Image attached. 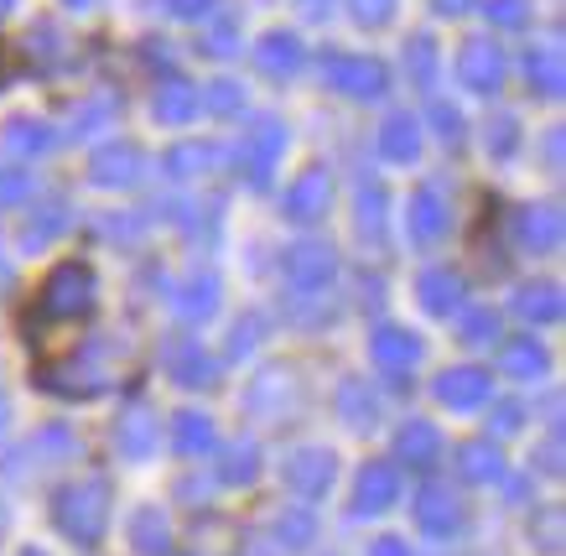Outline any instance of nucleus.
Masks as SVG:
<instances>
[{"label": "nucleus", "mask_w": 566, "mask_h": 556, "mask_svg": "<svg viewBox=\"0 0 566 556\" xmlns=\"http://www.w3.org/2000/svg\"><path fill=\"white\" fill-rule=\"evenodd\" d=\"M94 307H99V281H94V271H88L84 261H63L42 281V292H36V307H32V317H27V338L42 344L57 323H84V317H94Z\"/></svg>", "instance_id": "obj_1"}, {"label": "nucleus", "mask_w": 566, "mask_h": 556, "mask_svg": "<svg viewBox=\"0 0 566 556\" xmlns=\"http://www.w3.org/2000/svg\"><path fill=\"white\" fill-rule=\"evenodd\" d=\"M120 365H125L120 338H94V344L69 354V359L42 365L36 380H42V390H52V396H99V390H109V385L120 380Z\"/></svg>", "instance_id": "obj_2"}, {"label": "nucleus", "mask_w": 566, "mask_h": 556, "mask_svg": "<svg viewBox=\"0 0 566 556\" xmlns=\"http://www.w3.org/2000/svg\"><path fill=\"white\" fill-rule=\"evenodd\" d=\"M52 521L69 541L78 546H99L104 536V521H109V479H78V484L57 489V500H52Z\"/></svg>", "instance_id": "obj_3"}, {"label": "nucleus", "mask_w": 566, "mask_h": 556, "mask_svg": "<svg viewBox=\"0 0 566 556\" xmlns=\"http://www.w3.org/2000/svg\"><path fill=\"white\" fill-rule=\"evenodd\" d=\"M281 151H286V125L275 120V115H260L255 125H244L240 172L250 177V188H265V182H271V167L281 161Z\"/></svg>", "instance_id": "obj_4"}, {"label": "nucleus", "mask_w": 566, "mask_h": 556, "mask_svg": "<svg viewBox=\"0 0 566 556\" xmlns=\"http://www.w3.org/2000/svg\"><path fill=\"white\" fill-rule=\"evenodd\" d=\"M323 78L348 99H379L390 88V73L379 57H354V53H327L323 57Z\"/></svg>", "instance_id": "obj_5"}, {"label": "nucleus", "mask_w": 566, "mask_h": 556, "mask_svg": "<svg viewBox=\"0 0 566 556\" xmlns=\"http://www.w3.org/2000/svg\"><path fill=\"white\" fill-rule=\"evenodd\" d=\"M140 172H146V157H140L136 140H109L88 161V182L94 188H136Z\"/></svg>", "instance_id": "obj_6"}, {"label": "nucleus", "mask_w": 566, "mask_h": 556, "mask_svg": "<svg viewBox=\"0 0 566 556\" xmlns=\"http://www.w3.org/2000/svg\"><path fill=\"white\" fill-rule=\"evenodd\" d=\"M296 400H302V390H296L292 369H265V375H255V385L244 390V406H250V417H260V421H281Z\"/></svg>", "instance_id": "obj_7"}, {"label": "nucleus", "mask_w": 566, "mask_h": 556, "mask_svg": "<svg viewBox=\"0 0 566 556\" xmlns=\"http://www.w3.org/2000/svg\"><path fill=\"white\" fill-rule=\"evenodd\" d=\"M458 78H463L473 94H494L504 84V48H499L494 36H473L458 57Z\"/></svg>", "instance_id": "obj_8"}, {"label": "nucleus", "mask_w": 566, "mask_h": 556, "mask_svg": "<svg viewBox=\"0 0 566 556\" xmlns=\"http://www.w3.org/2000/svg\"><path fill=\"white\" fill-rule=\"evenodd\" d=\"M327 203H333V177H327V167H307V172L292 182V192H286V219L317 224L327 213Z\"/></svg>", "instance_id": "obj_9"}, {"label": "nucleus", "mask_w": 566, "mask_h": 556, "mask_svg": "<svg viewBox=\"0 0 566 556\" xmlns=\"http://www.w3.org/2000/svg\"><path fill=\"white\" fill-rule=\"evenodd\" d=\"M515 240H520V250H531V255H556V250H562V213L551 209V203L520 209L515 213Z\"/></svg>", "instance_id": "obj_10"}, {"label": "nucleus", "mask_w": 566, "mask_h": 556, "mask_svg": "<svg viewBox=\"0 0 566 556\" xmlns=\"http://www.w3.org/2000/svg\"><path fill=\"white\" fill-rule=\"evenodd\" d=\"M333 271H338V261H333L327 244L307 240V244H292V250H286V281H292L296 292H317V286H327Z\"/></svg>", "instance_id": "obj_11"}, {"label": "nucleus", "mask_w": 566, "mask_h": 556, "mask_svg": "<svg viewBox=\"0 0 566 556\" xmlns=\"http://www.w3.org/2000/svg\"><path fill=\"white\" fill-rule=\"evenodd\" d=\"M400 500V473L395 463H364L359 484H354V515H379Z\"/></svg>", "instance_id": "obj_12"}, {"label": "nucleus", "mask_w": 566, "mask_h": 556, "mask_svg": "<svg viewBox=\"0 0 566 556\" xmlns=\"http://www.w3.org/2000/svg\"><path fill=\"white\" fill-rule=\"evenodd\" d=\"M333 484V452L323 448H302L286 458V489H296L302 500H317Z\"/></svg>", "instance_id": "obj_13"}, {"label": "nucleus", "mask_w": 566, "mask_h": 556, "mask_svg": "<svg viewBox=\"0 0 566 556\" xmlns=\"http://www.w3.org/2000/svg\"><path fill=\"white\" fill-rule=\"evenodd\" d=\"M447 229V203L442 192L431 188H416L411 192V209H406V234H411V244H437Z\"/></svg>", "instance_id": "obj_14"}, {"label": "nucleus", "mask_w": 566, "mask_h": 556, "mask_svg": "<svg viewBox=\"0 0 566 556\" xmlns=\"http://www.w3.org/2000/svg\"><path fill=\"white\" fill-rule=\"evenodd\" d=\"M416 525L427 531V536H452L458 525H463V504L452 489H421L416 494Z\"/></svg>", "instance_id": "obj_15"}, {"label": "nucleus", "mask_w": 566, "mask_h": 556, "mask_svg": "<svg viewBox=\"0 0 566 556\" xmlns=\"http://www.w3.org/2000/svg\"><path fill=\"white\" fill-rule=\"evenodd\" d=\"M437 400L442 406H452V411H473V406H483L489 400V375L473 365L463 369H447V375H437Z\"/></svg>", "instance_id": "obj_16"}, {"label": "nucleus", "mask_w": 566, "mask_h": 556, "mask_svg": "<svg viewBox=\"0 0 566 556\" xmlns=\"http://www.w3.org/2000/svg\"><path fill=\"white\" fill-rule=\"evenodd\" d=\"M255 69L271 73V78H292L302 69V42L292 32H265L255 42Z\"/></svg>", "instance_id": "obj_17"}, {"label": "nucleus", "mask_w": 566, "mask_h": 556, "mask_svg": "<svg viewBox=\"0 0 566 556\" xmlns=\"http://www.w3.org/2000/svg\"><path fill=\"white\" fill-rule=\"evenodd\" d=\"M395 458L400 463H411V469H431L437 458H442V437L431 421H406L400 437H395Z\"/></svg>", "instance_id": "obj_18"}, {"label": "nucleus", "mask_w": 566, "mask_h": 556, "mask_svg": "<svg viewBox=\"0 0 566 556\" xmlns=\"http://www.w3.org/2000/svg\"><path fill=\"white\" fill-rule=\"evenodd\" d=\"M416 292H421V307H427L431 317H447L452 307H463V276H452V271H442V265L421 271Z\"/></svg>", "instance_id": "obj_19"}, {"label": "nucleus", "mask_w": 566, "mask_h": 556, "mask_svg": "<svg viewBox=\"0 0 566 556\" xmlns=\"http://www.w3.org/2000/svg\"><path fill=\"white\" fill-rule=\"evenodd\" d=\"M130 546H136L140 556L172 552V525H167V515H161L156 504H140L136 515H130Z\"/></svg>", "instance_id": "obj_20"}, {"label": "nucleus", "mask_w": 566, "mask_h": 556, "mask_svg": "<svg viewBox=\"0 0 566 556\" xmlns=\"http://www.w3.org/2000/svg\"><path fill=\"white\" fill-rule=\"evenodd\" d=\"M515 313L525 317V323H535V328L562 323V313H566L562 286H551V281H541V286H520V292H515Z\"/></svg>", "instance_id": "obj_21"}, {"label": "nucleus", "mask_w": 566, "mask_h": 556, "mask_svg": "<svg viewBox=\"0 0 566 556\" xmlns=\"http://www.w3.org/2000/svg\"><path fill=\"white\" fill-rule=\"evenodd\" d=\"M115 442H120V452L125 458H151V448H156V417L146 411V406H130L120 421H115Z\"/></svg>", "instance_id": "obj_22"}, {"label": "nucleus", "mask_w": 566, "mask_h": 556, "mask_svg": "<svg viewBox=\"0 0 566 556\" xmlns=\"http://www.w3.org/2000/svg\"><path fill=\"white\" fill-rule=\"evenodd\" d=\"M369 354H375V365H385V369H411L416 359H421V338L406 328H379Z\"/></svg>", "instance_id": "obj_23"}, {"label": "nucleus", "mask_w": 566, "mask_h": 556, "mask_svg": "<svg viewBox=\"0 0 566 556\" xmlns=\"http://www.w3.org/2000/svg\"><path fill=\"white\" fill-rule=\"evenodd\" d=\"M172 307L182 323H203V317H213V307H219V281L213 276H188L182 281V292H172Z\"/></svg>", "instance_id": "obj_24"}, {"label": "nucleus", "mask_w": 566, "mask_h": 556, "mask_svg": "<svg viewBox=\"0 0 566 556\" xmlns=\"http://www.w3.org/2000/svg\"><path fill=\"white\" fill-rule=\"evenodd\" d=\"M156 120L161 125H188L198 115V88L188 78H167V84L156 88Z\"/></svg>", "instance_id": "obj_25"}, {"label": "nucleus", "mask_w": 566, "mask_h": 556, "mask_svg": "<svg viewBox=\"0 0 566 556\" xmlns=\"http://www.w3.org/2000/svg\"><path fill=\"white\" fill-rule=\"evenodd\" d=\"M379 151L390 161H416V151H421V125H416L411 115H390V120L379 125Z\"/></svg>", "instance_id": "obj_26"}, {"label": "nucleus", "mask_w": 566, "mask_h": 556, "mask_svg": "<svg viewBox=\"0 0 566 556\" xmlns=\"http://www.w3.org/2000/svg\"><path fill=\"white\" fill-rule=\"evenodd\" d=\"M458 469H463V479H473V484H494V479H504V452H499L494 442H463V448H458Z\"/></svg>", "instance_id": "obj_27"}, {"label": "nucleus", "mask_w": 566, "mask_h": 556, "mask_svg": "<svg viewBox=\"0 0 566 556\" xmlns=\"http://www.w3.org/2000/svg\"><path fill=\"white\" fill-rule=\"evenodd\" d=\"M504 375H515V380H541L546 375V348L535 344V333H520L504 344Z\"/></svg>", "instance_id": "obj_28"}, {"label": "nucleus", "mask_w": 566, "mask_h": 556, "mask_svg": "<svg viewBox=\"0 0 566 556\" xmlns=\"http://www.w3.org/2000/svg\"><path fill=\"white\" fill-rule=\"evenodd\" d=\"M172 375L177 385H188V390H198V385H213L219 380V365L203 354V344H177L172 348Z\"/></svg>", "instance_id": "obj_29"}, {"label": "nucleus", "mask_w": 566, "mask_h": 556, "mask_svg": "<svg viewBox=\"0 0 566 556\" xmlns=\"http://www.w3.org/2000/svg\"><path fill=\"white\" fill-rule=\"evenodd\" d=\"M338 411H344V421L354 427V432H369V427L379 421V406H375V396H369V385L364 380L338 385Z\"/></svg>", "instance_id": "obj_30"}, {"label": "nucleus", "mask_w": 566, "mask_h": 556, "mask_svg": "<svg viewBox=\"0 0 566 556\" xmlns=\"http://www.w3.org/2000/svg\"><path fill=\"white\" fill-rule=\"evenodd\" d=\"M525 73H531V88L541 94V99H556L562 84H566L562 57L551 53V48H531V53H525Z\"/></svg>", "instance_id": "obj_31"}, {"label": "nucleus", "mask_w": 566, "mask_h": 556, "mask_svg": "<svg viewBox=\"0 0 566 556\" xmlns=\"http://www.w3.org/2000/svg\"><path fill=\"white\" fill-rule=\"evenodd\" d=\"M213 161H219L213 146H203V140H182V146H172V151L161 157V167H167V177H198V172H208Z\"/></svg>", "instance_id": "obj_32"}, {"label": "nucleus", "mask_w": 566, "mask_h": 556, "mask_svg": "<svg viewBox=\"0 0 566 556\" xmlns=\"http://www.w3.org/2000/svg\"><path fill=\"white\" fill-rule=\"evenodd\" d=\"M177 452H182V458H203L208 448H213V421L203 417V411H182V417H177Z\"/></svg>", "instance_id": "obj_33"}, {"label": "nucleus", "mask_w": 566, "mask_h": 556, "mask_svg": "<svg viewBox=\"0 0 566 556\" xmlns=\"http://www.w3.org/2000/svg\"><path fill=\"white\" fill-rule=\"evenodd\" d=\"M260 473V452H255V442H229V448H223V458H219V479L223 484H250V479H255Z\"/></svg>", "instance_id": "obj_34"}, {"label": "nucleus", "mask_w": 566, "mask_h": 556, "mask_svg": "<svg viewBox=\"0 0 566 556\" xmlns=\"http://www.w3.org/2000/svg\"><path fill=\"white\" fill-rule=\"evenodd\" d=\"M120 115V94H94V99H84V105L73 109V136H94L99 125H109Z\"/></svg>", "instance_id": "obj_35"}, {"label": "nucleus", "mask_w": 566, "mask_h": 556, "mask_svg": "<svg viewBox=\"0 0 566 556\" xmlns=\"http://www.w3.org/2000/svg\"><path fill=\"white\" fill-rule=\"evenodd\" d=\"M63 229H69V209H63V203H48V209L36 213V219H27V229H21V244H27V250H42V244L57 240Z\"/></svg>", "instance_id": "obj_36"}, {"label": "nucleus", "mask_w": 566, "mask_h": 556, "mask_svg": "<svg viewBox=\"0 0 566 556\" xmlns=\"http://www.w3.org/2000/svg\"><path fill=\"white\" fill-rule=\"evenodd\" d=\"M359 229L369 234V240L385 234V188H379L369 172L359 177Z\"/></svg>", "instance_id": "obj_37"}, {"label": "nucleus", "mask_w": 566, "mask_h": 556, "mask_svg": "<svg viewBox=\"0 0 566 556\" xmlns=\"http://www.w3.org/2000/svg\"><path fill=\"white\" fill-rule=\"evenodd\" d=\"M6 146L21 151V157H36V151H48L52 146V130L42 120H27V115H21V120L6 125Z\"/></svg>", "instance_id": "obj_38"}, {"label": "nucleus", "mask_w": 566, "mask_h": 556, "mask_svg": "<svg viewBox=\"0 0 566 556\" xmlns=\"http://www.w3.org/2000/svg\"><path fill=\"white\" fill-rule=\"evenodd\" d=\"M406 69H411V84L416 88L437 84V42H431V36H416L411 48H406Z\"/></svg>", "instance_id": "obj_39"}, {"label": "nucleus", "mask_w": 566, "mask_h": 556, "mask_svg": "<svg viewBox=\"0 0 566 556\" xmlns=\"http://www.w3.org/2000/svg\"><path fill=\"white\" fill-rule=\"evenodd\" d=\"M312 515L307 510H286V515H275V546H286V552H302L312 541Z\"/></svg>", "instance_id": "obj_40"}, {"label": "nucleus", "mask_w": 566, "mask_h": 556, "mask_svg": "<svg viewBox=\"0 0 566 556\" xmlns=\"http://www.w3.org/2000/svg\"><path fill=\"white\" fill-rule=\"evenodd\" d=\"M198 105H208L213 115H223V120H229V115H240V109H244V84H234V78H219V84L208 88V94H198Z\"/></svg>", "instance_id": "obj_41"}, {"label": "nucleus", "mask_w": 566, "mask_h": 556, "mask_svg": "<svg viewBox=\"0 0 566 556\" xmlns=\"http://www.w3.org/2000/svg\"><path fill=\"white\" fill-rule=\"evenodd\" d=\"M63 57V32L52 27V21H42V27H32V63H42V69H52Z\"/></svg>", "instance_id": "obj_42"}, {"label": "nucleus", "mask_w": 566, "mask_h": 556, "mask_svg": "<svg viewBox=\"0 0 566 556\" xmlns=\"http://www.w3.org/2000/svg\"><path fill=\"white\" fill-rule=\"evenodd\" d=\"M494 333H499V313L494 307H473V313L463 317V344H494Z\"/></svg>", "instance_id": "obj_43"}, {"label": "nucleus", "mask_w": 566, "mask_h": 556, "mask_svg": "<svg viewBox=\"0 0 566 556\" xmlns=\"http://www.w3.org/2000/svg\"><path fill=\"white\" fill-rule=\"evenodd\" d=\"M489 21L504 32H520L531 21V0H489Z\"/></svg>", "instance_id": "obj_44"}, {"label": "nucleus", "mask_w": 566, "mask_h": 556, "mask_svg": "<svg viewBox=\"0 0 566 556\" xmlns=\"http://www.w3.org/2000/svg\"><path fill=\"white\" fill-rule=\"evenodd\" d=\"M348 11L359 27H385L395 17V0H348Z\"/></svg>", "instance_id": "obj_45"}, {"label": "nucleus", "mask_w": 566, "mask_h": 556, "mask_svg": "<svg viewBox=\"0 0 566 556\" xmlns=\"http://www.w3.org/2000/svg\"><path fill=\"white\" fill-rule=\"evenodd\" d=\"M515 146H520V125L510 120V115H499V120L489 125V151H494V157H510Z\"/></svg>", "instance_id": "obj_46"}, {"label": "nucleus", "mask_w": 566, "mask_h": 556, "mask_svg": "<svg viewBox=\"0 0 566 556\" xmlns=\"http://www.w3.org/2000/svg\"><path fill=\"white\" fill-rule=\"evenodd\" d=\"M234 32H240V27H234V17H223L219 27H213V32L198 42V48H203L208 57H229V53H234Z\"/></svg>", "instance_id": "obj_47"}, {"label": "nucleus", "mask_w": 566, "mask_h": 556, "mask_svg": "<svg viewBox=\"0 0 566 556\" xmlns=\"http://www.w3.org/2000/svg\"><path fill=\"white\" fill-rule=\"evenodd\" d=\"M489 427H494L499 437L520 432V427H525V406H520V400H499V406H494V417H489Z\"/></svg>", "instance_id": "obj_48"}, {"label": "nucleus", "mask_w": 566, "mask_h": 556, "mask_svg": "<svg viewBox=\"0 0 566 556\" xmlns=\"http://www.w3.org/2000/svg\"><path fill=\"white\" fill-rule=\"evenodd\" d=\"M431 125H437V136H442V140L463 136V115H458L452 105H431Z\"/></svg>", "instance_id": "obj_49"}, {"label": "nucleus", "mask_w": 566, "mask_h": 556, "mask_svg": "<svg viewBox=\"0 0 566 556\" xmlns=\"http://www.w3.org/2000/svg\"><path fill=\"white\" fill-rule=\"evenodd\" d=\"M27 192H32V177L21 172V167L0 172V203H17V198H27Z\"/></svg>", "instance_id": "obj_50"}, {"label": "nucleus", "mask_w": 566, "mask_h": 556, "mask_svg": "<svg viewBox=\"0 0 566 556\" xmlns=\"http://www.w3.org/2000/svg\"><path fill=\"white\" fill-rule=\"evenodd\" d=\"M255 344H260V323H255V317H244L240 328H234V338H229V354L240 359V354H250Z\"/></svg>", "instance_id": "obj_51"}, {"label": "nucleus", "mask_w": 566, "mask_h": 556, "mask_svg": "<svg viewBox=\"0 0 566 556\" xmlns=\"http://www.w3.org/2000/svg\"><path fill=\"white\" fill-rule=\"evenodd\" d=\"M541 546H546V552H562V510H546V515H541Z\"/></svg>", "instance_id": "obj_52"}, {"label": "nucleus", "mask_w": 566, "mask_h": 556, "mask_svg": "<svg viewBox=\"0 0 566 556\" xmlns=\"http://www.w3.org/2000/svg\"><path fill=\"white\" fill-rule=\"evenodd\" d=\"M167 11H172V17H182V21H198V17H208V11H213V0H167Z\"/></svg>", "instance_id": "obj_53"}, {"label": "nucleus", "mask_w": 566, "mask_h": 556, "mask_svg": "<svg viewBox=\"0 0 566 556\" xmlns=\"http://www.w3.org/2000/svg\"><path fill=\"white\" fill-rule=\"evenodd\" d=\"M73 442H69V432H57V427H52V432H42V437H32V452H69Z\"/></svg>", "instance_id": "obj_54"}, {"label": "nucleus", "mask_w": 566, "mask_h": 556, "mask_svg": "<svg viewBox=\"0 0 566 556\" xmlns=\"http://www.w3.org/2000/svg\"><path fill=\"white\" fill-rule=\"evenodd\" d=\"M562 151H566V130H551V136H546V167H551V172L562 167Z\"/></svg>", "instance_id": "obj_55"}, {"label": "nucleus", "mask_w": 566, "mask_h": 556, "mask_svg": "<svg viewBox=\"0 0 566 556\" xmlns=\"http://www.w3.org/2000/svg\"><path fill=\"white\" fill-rule=\"evenodd\" d=\"M369 556H411V546H406V541H395V536H385V541L369 546Z\"/></svg>", "instance_id": "obj_56"}, {"label": "nucleus", "mask_w": 566, "mask_h": 556, "mask_svg": "<svg viewBox=\"0 0 566 556\" xmlns=\"http://www.w3.org/2000/svg\"><path fill=\"white\" fill-rule=\"evenodd\" d=\"M541 469H546V473H562V437H551V448L541 452Z\"/></svg>", "instance_id": "obj_57"}, {"label": "nucleus", "mask_w": 566, "mask_h": 556, "mask_svg": "<svg viewBox=\"0 0 566 556\" xmlns=\"http://www.w3.org/2000/svg\"><path fill=\"white\" fill-rule=\"evenodd\" d=\"M431 6H437L442 17H463V11H468V6H473V0H431Z\"/></svg>", "instance_id": "obj_58"}, {"label": "nucleus", "mask_w": 566, "mask_h": 556, "mask_svg": "<svg viewBox=\"0 0 566 556\" xmlns=\"http://www.w3.org/2000/svg\"><path fill=\"white\" fill-rule=\"evenodd\" d=\"M11 281H17V271H11V261H6V255H0V296L11 292Z\"/></svg>", "instance_id": "obj_59"}, {"label": "nucleus", "mask_w": 566, "mask_h": 556, "mask_svg": "<svg viewBox=\"0 0 566 556\" xmlns=\"http://www.w3.org/2000/svg\"><path fill=\"white\" fill-rule=\"evenodd\" d=\"M307 11L312 17H323V0H307Z\"/></svg>", "instance_id": "obj_60"}, {"label": "nucleus", "mask_w": 566, "mask_h": 556, "mask_svg": "<svg viewBox=\"0 0 566 556\" xmlns=\"http://www.w3.org/2000/svg\"><path fill=\"white\" fill-rule=\"evenodd\" d=\"M0 88H6V48H0Z\"/></svg>", "instance_id": "obj_61"}, {"label": "nucleus", "mask_w": 566, "mask_h": 556, "mask_svg": "<svg viewBox=\"0 0 566 556\" xmlns=\"http://www.w3.org/2000/svg\"><path fill=\"white\" fill-rule=\"evenodd\" d=\"M69 6H78V11H84V6H88V0H69Z\"/></svg>", "instance_id": "obj_62"}, {"label": "nucleus", "mask_w": 566, "mask_h": 556, "mask_svg": "<svg viewBox=\"0 0 566 556\" xmlns=\"http://www.w3.org/2000/svg\"><path fill=\"white\" fill-rule=\"evenodd\" d=\"M0 421H6V396H0Z\"/></svg>", "instance_id": "obj_63"}, {"label": "nucleus", "mask_w": 566, "mask_h": 556, "mask_svg": "<svg viewBox=\"0 0 566 556\" xmlns=\"http://www.w3.org/2000/svg\"><path fill=\"white\" fill-rule=\"evenodd\" d=\"M21 556H36V552H21Z\"/></svg>", "instance_id": "obj_64"}]
</instances>
